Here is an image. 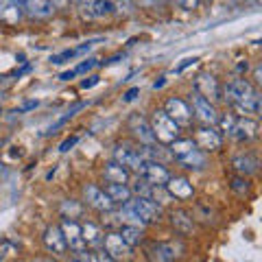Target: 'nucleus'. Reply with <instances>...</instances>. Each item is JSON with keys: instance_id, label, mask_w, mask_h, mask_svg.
Listing matches in <instances>:
<instances>
[{"instance_id": "nucleus-29", "label": "nucleus", "mask_w": 262, "mask_h": 262, "mask_svg": "<svg viewBox=\"0 0 262 262\" xmlns=\"http://www.w3.org/2000/svg\"><path fill=\"white\" fill-rule=\"evenodd\" d=\"M61 214H63V219H70V221H77L81 214H83V203L81 201H77V199H66L63 203H61Z\"/></svg>"}, {"instance_id": "nucleus-22", "label": "nucleus", "mask_w": 262, "mask_h": 262, "mask_svg": "<svg viewBox=\"0 0 262 262\" xmlns=\"http://www.w3.org/2000/svg\"><path fill=\"white\" fill-rule=\"evenodd\" d=\"M81 236H83V243L85 247H101L103 245V229L98 227L96 223H92V221H85L83 225H81Z\"/></svg>"}, {"instance_id": "nucleus-42", "label": "nucleus", "mask_w": 262, "mask_h": 262, "mask_svg": "<svg viewBox=\"0 0 262 262\" xmlns=\"http://www.w3.org/2000/svg\"><path fill=\"white\" fill-rule=\"evenodd\" d=\"M98 81H101V79H98L96 75H94V77H88L85 81H81V88H83V90H90V88H94Z\"/></svg>"}, {"instance_id": "nucleus-31", "label": "nucleus", "mask_w": 262, "mask_h": 262, "mask_svg": "<svg viewBox=\"0 0 262 262\" xmlns=\"http://www.w3.org/2000/svg\"><path fill=\"white\" fill-rule=\"evenodd\" d=\"M85 105H88V103H77V105H72V107H70L68 112H66V114H63V116H61L59 120H57V122H55V125H51V127H48V131H46V134H44V136H51V134H55V131H57V129H59V127H63V125H66V122H68L70 118H75V116H77V112H81V110H83V107H85Z\"/></svg>"}, {"instance_id": "nucleus-53", "label": "nucleus", "mask_w": 262, "mask_h": 262, "mask_svg": "<svg viewBox=\"0 0 262 262\" xmlns=\"http://www.w3.org/2000/svg\"><path fill=\"white\" fill-rule=\"evenodd\" d=\"M44 262H53V260H44Z\"/></svg>"}, {"instance_id": "nucleus-2", "label": "nucleus", "mask_w": 262, "mask_h": 262, "mask_svg": "<svg viewBox=\"0 0 262 262\" xmlns=\"http://www.w3.org/2000/svg\"><path fill=\"white\" fill-rule=\"evenodd\" d=\"M127 206L134 210L146 225L162 219V206H158V203H155L153 199H149V196H131V199L127 201Z\"/></svg>"}, {"instance_id": "nucleus-40", "label": "nucleus", "mask_w": 262, "mask_h": 262, "mask_svg": "<svg viewBox=\"0 0 262 262\" xmlns=\"http://www.w3.org/2000/svg\"><path fill=\"white\" fill-rule=\"evenodd\" d=\"M68 5H70V0H51V7H53V11H66L68 9Z\"/></svg>"}, {"instance_id": "nucleus-30", "label": "nucleus", "mask_w": 262, "mask_h": 262, "mask_svg": "<svg viewBox=\"0 0 262 262\" xmlns=\"http://www.w3.org/2000/svg\"><path fill=\"white\" fill-rule=\"evenodd\" d=\"M192 149H196L194 146V142L190 140V138H184V140H177L175 142H170V155H173L175 160H179V158H184L186 153H190Z\"/></svg>"}, {"instance_id": "nucleus-52", "label": "nucleus", "mask_w": 262, "mask_h": 262, "mask_svg": "<svg viewBox=\"0 0 262 262\" xmlns=\"http://www.w3.org/2000/svg\"><path fill=\"white\" fill-rule=\"evenodd\" d=\"M155 3H158V0H155ZM162 3H168V0H162Z\"/></svg>"}, {"instance_id": "nucleus-48", "label": "nucleus", "mask_w": 262, "mask_h": 262, "mask_svg": "<svg viewBox=\"0 0 262 262\" xmlns=\"http://www.w3.org/2000/svg\"><path fill=\"white\" fill-rule=\"evenodd\" d=\"M212 0H199V5H210Z\"/></svg>"}, {"instance_id": "nucleus-28", "label": "nucleus", "mask_w": 262, "mask_h": 262, "mask_svg": "<svg viewBox=\"0 0 262 262\" xmlns=\"http://www.w3.org/2000/svg\"><path fill=\"white\" fill-rule=\"evenodd\" d=\"M122 236V241H125L131 249L138 247V245L142 243V227H136V225H122V229L118 232Z\"/></svg>"}, {"instance_id": "nucleus-50", "label": "nucleus", "mask_w": 262, "mask_h": 262, "mask_svg": "<svg viewBox=\"0 0 262 262\" xmlns=\"http://www.w3.org/2000/svg\"><path fill=\"white\" fill-rule=\"evenodd\" d=\"M70 262H79V260H77V258H72V260H70Z\"/></svg>"}, {"instance_id": "nucleus-8", "label": "nucleus", "mask_w": 262, "mask_h": 262, "mask_svg": "<svg viewBox=\"0 0 262 262\" xmlns=\"http://www.w3.org/2000/svg\"><path fill=\"white\" fill-rule=\"evenodd\" d=\"M192 88H194L196 94L203 96V98H208L210 103L221 101V85H219L216 77L210 75V72H201V75H196Z\"/></svg>"}, {"instance_id": "nucleus-47", "label": "nucleus", "mask_w": 262, "mask_h": 262, "mask_svg": "<svg viewBox=\"0 0 262 262\" xmlns=\"http://www.w3.org/2000/svg\"><path fill=\"white\" fill-rule=\"evenodd\" d=\"M72 3H77V5L81 7V5H83V3H88V0H72Z\"/></svg>"}, {"instance_id": "nucleus-21", "label": "nucleus", "mask_w": 262, "mask_h": 262, "mask_svg": "<svg viewBox=\"0 0 262 262\" xmlns=\"http://www.w3.org/2000/svg\"><path fill=\"white\" fill-rule=\"evenodd\" d=\"M22 9L27 11L31 18H37V20H44L53 13L51 0H22Z\"/></svg>"}, {"instance_id": "nucleus-4", "label": "nucleus", "mask_w": 262, "mask_h": 262, "mask_svg": "<svg viewBox=\"0 0 262 262\" xmlns=\"http://www.w3.org/2000/svg\"><path fill=\"white\" fill-rule=\"evenodd\" d=\"M253 88L249 83V79H245V77H238V79H232L229 83H225V88L221 90V98H225L227 105H238L245 96H249L253 92Z\"/></svg>"}, {"instance_id": "nucleus-11", "label": "nucleus", "mask_w": 262, "mask_h": 262, "mask_svg": "<svg viewBox=\"0 0 262 262\" xmlns=\"http://www.w3.org/2000/svg\"><path fill=\"white\" fill-rule=\"evenodd\" d=\"M42 243L44 247L53 253V256H66L68 253V245H66V238L61 234V227L59 225H48L44 229V236H42Z\"/></svg>"}, {"instance_id": "nucleus-19", "label": "nucleus", "mask_w": 262, "mask_h": 262, "mask_svg": "<svg viewBox=\"0 0 262 262\" xmlns=\"http://www.w3.org/2000/svg\"><path fill=\"white\" fill-rule=\"evenodd\" d=\"M258 166H260V162H258V158L253 153L234 155V160H232V168L243 177H249L253 173H258Z\"/></svg>"}, {"instance_id": "nucleus-12", "label": "nucleus", "mask_w": 262, "mask_h": 262, "mask_svg": "<svg viewBox=\"0 0 262 262\" xmlns=\"http://www.w3.org/2000/svg\"><path fill=\"white\" fill-rule=\"evenodd\" d=\"M258 131H260V125H258L256 118L253 116H241V118H236L232 138L238 140V142H249V140H253V138H258Z\"/></svg>"}, {"instance_id": "nucleus-45", "label": "nucleus", "mask_w": 262, "mask_h": 262, "mask_svg": "<svg viewBox=\"0 0 262 262\" xmlns=\"http://www.w3.org/2000/svg\"><path fill=\"white\" fill-rule=\"evenodd\" d=\"M37 105H39L37 101H29V103H24V105H22V107H20L18 112L22 114V112H29V110H35V107H37Z\"/></svg>"}, {"instance_id": "nucleus-41", "label": "nucleus", "mask_w": 262, "mask_h": 262, "mask_svg": "<svg viewBox=\"0 0 262 262\" xmlns=\"http://www.w3.org/2000/svg\"><path fill=\"white\" fill-rule=\"evenodd\" d=\"M138 94H140V88H131V90H127V92H125V96H122V101H125V103H131Z\"/></svg>"}, {"instance_id": "nucleus-25", "label": "nucleus", "mask_w": 262, "mask_h": 262, "mask_svg": "<svg viewBox=\"0 0 262 262\" xmlns=\"http://www.w3.org/2000/svg\"><path fill=\"white\" fill-rule=\"evenodd\" d=\"M105 194L110 196V199L114 201V206H122V203H127L131 196V190H129V186L127 184H107L103 188Z\"/></svg>"}, {"instance_id": "nucleus-13", "label": "nucleus", "mask_w": 262, "mask_h": 262, "mask_svg": "<svg viewBox=\"0 0 262 262\" xmlns=\"http://www.w3.org/2000/svg\"><path fill=\"white\" fill-rule=\"evenodd\" d=\"M140 177L144 179V182H149L151 186H164L170 179V173H168V168L164 166L162 162L146 160L142 170H140Z\"/></svg>"}, {"instance_id": "nucleus-3", "label": "nucleus", "mask_w": 262, "mask_h": 262, "mask_svg": "<svg viewBox=\"0 0 262 262\" xmlns=\"http://www.w3.org/2000/svg\"><path fill=\"white\" fill-rule=\"evenodd\" d=\"M194 146L203 153H216L221 146H223V136L219 134V129H214L212 125L199 127L194 131Z\"/></svg>"}, {"instance_id": "nucleus-44", "label": "nucleus", "mask_w": 262, "mask_h": 262, "mask_svg": "<svg viewBox=\"0 0 262 262\" xmlns=\"http://www.w3.org/2000/svg\"><path fill=\"white\" fill-rule=\"evenodd\" d=\"M75 77H77V70L72 68V70L61 72V75H59V81H70V79H75Z\"/></svg>"}, {"instance_id": "nucleus-26", "label": "nucleus", "mask_w": 262, "mask_h": 262, "mask_svg": "<svg viewBox=\"0 0 262 262\" xmlns=\"http://www.w3.org/2000/svg\"><path fill=\"white\" fill-rule=\"evenodd\" d=\"M94 42L96 39H90V42H85V44H81V46H77V48H68V51H61V53H57V55H53L51 57V63H55V66H59V63H66V61H70V59H75V57H79V55H83V53H88L90 48L94 46Z\"/></svg>"}, {"instance_id": "nucleus-17", "label": "nucleus", "mask_w": 262, "mask_h": 262, "mask_svg": "<svg viewBox=\"0 0 262 262\" xmlns=\"http://www.w3.org/2000/svg\"><path fill=\"white\" fill-rule=\"evenodd\" d=\"M129 131H131V134H134L142 144H153V142H155L149 120L142 118L140 114H134V116L129 118Z\"/></svg>"}, {"instance_id": "nucleus-14", "label": "nucleus", "mask_w": 262, "mask_h": 262, "mask_svg": "<svg viewBox=\"0 0 262 262\" xmlns=\"http://www.w3.org/2000/svg\"><path fill=\"white\" fill-rule=\"evenodd\" d=\"M61 234L66 238V245L72 249V251H81V249H88L85 243H83V236H81V225L77 221H70V219H63L61 221Z\"/></svg>"}, {"instance_id": "nucleus-39", "label": "nucleus", "mask_w": 262, "mask_h": 262, "mask_svg": "<svg viewBox=\"0 0 262 262\" xmlns=\"http://www.w3.org/2000/svg\"><path fill=\"white\" fill-rule=\"evenodd\" d=\"M196 61H199V59H196V57H188V59H184V61H182V63H179V66H177V68L173 70V75H179V72H184V70L188 68V66H194Z\"/></svg>"}, {"instance_id": "nucleus-5", "label": "nucleus", "mask_w": 262, "mask_h": 262, "mask_svg": "<svg viewBox=\"0 0 262 262\" xmlns=\"http://www.w3.org/2000/svg\"><path fill=\"white\" fill-rule=\"evenodd\" d=\"M103 251L116 262L131 260V247L122 241V236L118 232H110V234L103 236Z\"/></svg>"}, {"instance_id": "nucleus-18", "label": "nucleus", "mask_w": 262, "mask_h": 262, "mask_svg": "<svg viewBox=\"0 0 262 262\" xmlns=\"http://www.w3.org/2000/svg\"><path fill=\"white\" fill-rule=\"evenodd\" d=\"M175 245L170 243H151L146 247V258L149 262H173L175 260Z\"/></svg>"}, {"instance_id": "nucleus-33", "label": "nucleus", "mask_w": 262, "mask_h": 262, "mask_svg": "<svg viewBox=\"0 0 262 262\" xmlns=\"http://www.w3.org/2000/svg\"><path fill=\"white\" fill-rule=\"evenodd\" d=\"M192 219H199L203 223H214V210L210 206H206V203H196Z\"/></svg>"}, {"instance_id": "nucleus-9", "label": "nucleus", "mask_w": 262, "mask_h": 262, "mask_svg": "<svg viewBox=\"0 0 262 262\" xmlns=\"http://www.w3.org/2000/svg\"><path fill=\"white\" fill-rule=\"evenodd\" d=\"M114 162H118L120 166H125L127 170H138V173H140L146 160L140 155V151L131 149L127 144H118L116 149H114Z\"/></svg>"}, {"instance_id": "nucleus-38", "label": "nucleus", "mask_w": 262, "mask_h": 262, "mask_svg": "<svg viewBox=\"0 0 262 262\" xmlns=\"http://www.w3.org/2000/svg\"><path fill=\"white\" fill-rule=\"evenodd\" d=\"M175 3L182 7L184 11H194L196 7H199V0H175Z\"/></svg>"}, {"instance_id": "nucleus-43", "label": "nucleus", "mask_w": 262, "mask_h": 262, "mask_svg": "<svg viewBox=\"0 0 262 262\" xmlns=\"http://www.w3.org/2000/svg\"><path fill=\"white\" fill-rule=\"evenodd\" d=\"M94 262H116V260L110 258L105 251H96V253H94Z\"/></svg>"}, {"instance_id": "nucleus-20", "label": "nucleus", "mask_w": 262, "mask_h": 262, "mask_svg": "<svg viewBox=\"0 0 262 262\" xmlns=\"http://www.w3.org/2000/svg\"><path fill=\"white\" fill-rule=\"evenodd\" d=\"M170 225H173V229L177 234L188 236V234H192V229H194V219L188 210L179 208V210L170 212Z\"/></svg>"}, {"instance_id": "nucleus-10", "label": "nucleus", "mask_w": 262, "mask_h": 262, "mask_svg": "<svg viewBox=\"0 0 262 262\" xmlns=\"http://www.w3.org/2000/svg\"><path fill=\"white\" fill-rule=\"evenodd\" d=\"M190 110H192V116L199 120V122H203V125H212V127L216 125L219 114H216L214 103H210L208 98H203V96H199V94H194V96H192Z\"/></svg>"}, {"instance_id": "nucleus-7", "label": "nucleus", "mask_w": 262, "mask_h": 262, "mask_svg": "<svg viewBox=\"0 0 262 262\" xmlns=\"http://www.w3.org/2000/svg\"><path fill=\"white\" fill-rule=\"evenodd\" d=\"M164 112L170 120H175L179 127H188L192 122V110L184 98H177V96H170L166 105H164Z\"/></svg>"}, {"instance_id": "nucleus-24", "label": "nucleus", "mask_w": 262, "mask_h": 262, "mask_svg": "<svg viewBox=\"0 0 262 262\" xmlns=\"http://www.w3.org/2000/svg\"><path fill=\"white\" fill-rule=\"evenodd\" d=\"M103 177L107 184H127L129 182V170L125 166H120L118 162H110L103 168Z\"/></svg>"}, {"instance_id": "nucleus-27", "label": "nucleus", "mask_w": 262, "mask_h": 262, "mask_svg": "<svg viewBox=\"0 0 262 262\" xmlns=\"http://www.w3.org/2000/svg\"><path fill=\"white\" fill-rule=\"evenodd\" d=\"M177 162L182 164L184 168H190V170H201L203 166H206V153L199 151V149H192L190 153H186L184 158H179Z\"/></svg>"}, {"instance_id": "nucleus-49", "label": "nucleus", "mask_w": 262, "mask_h": 262, "mask_svg": "<svg viewBox=\"0 0 262 262\" xmlns=\"http://www.w3.org/2000/svg\"><path fill=\"white\" fill-rule=\"evenodd\" d=\"M13 3H18V5H20V7H22V0H13Z\"/></svg>"}, {"instance_id": "nucleus-51", "label": "nucleus", "mask_w": 262, "mask_h": 262, "mask_svg": "<svg viewBox=\"0 0 262 262\" xmlns=\"http://www.w3.org/2000/svg\"><path fill=\"white\" fill-rule=\"evenodd\" d=\"M3 168H5V166H3V162H0V170H3Z\"/></svg>"}, {"instance_id": "nucleus-16", "label": "nucleus", "mask_w": 262, "mask_h": 262, "mask_svg": "<svg viewBox=\"0 0 262 262\" xmlns=\"http://www.w3.org/2000/svg\"><path fill=\"white\" fill-rule=\"evenodd\" d=\"M83 9V15L90 20H96V18H105V15H112L116 11V5L112 0H88V3L81 5Z\"/></svg>"}, {"instance_id": "nucleus-34", "label": "nucleus", "mask_w": 262, "mask_h": 262, "mask_svg": "<svg viewBox=\"0 0 262 262\" xmlns=\"http://www.w3.org/2000/svg\"><path fill=\"white\" fill-rule=\"evenodd\" d=\"M131 194H136V196H151V190H153V186L149 182H144L142 177H138L134 184H131Z\"/></svg>"}, {"instance_id": "nucleus-32", "label": "nucleus", "mask_w": 262, "mask_h": 262, "mask_svg": "<svg viewBox=\"0 0 262 262\" xmlns=\"http://www.w3.org/2000/svg\"><path fill=\"white\" fill-rule=\"evenodd\" d=\"M216 125H219V134L221 136H232L234 125H236V116H234V114H221L219 120H216Z\"/></svg>"}, {"instance_id": "nucleus-23", "label": "nucleus", "mask_w": 262, "mask_h": 262, "mask_svg": "<svg viewBox=\"0 0 262 262\" xmlns=\"http://www.w3.org/2000/svg\"><path fill=\"white\" fill-rule=\"evenodd\" d=\"M22 20V7L13 0H0V22L18 24Z\"/></svg>"}, {"instance_id": "nucleus-15", "label": "nucleus", "mask_w": 262, "mask_h": 262, "mask_svg": "<svg viewBox=\"0 0 262 262\" xmlns=\"http://www.w3.org/2000/svg\"><path fill=\"white\" fill-rule=\"evenodd\" d=\"M164 190L168 192L170 199H179V201H186L194 194V188L186 177H173V175H170V179L164 184Z\"/></svg>"}, {"instance_id": "nucleus-6", "label": "nucleus", "mask_w": 262, "mask_h": 262, "mask_svg": "<svg viewBox=\"0 0 262 262\" xmlns=\"http://www.w3.org/2000/svg\"><path fill=\"white\" fill-rule=\"evenodd\" d=\"M83 201H85L92 210L105 212V214H110V212L114 210V201L110 199L107 194H105L103 188H98V186H94V184H85V186H83Z\"/></svg>"}, {"instance_id": "nucleus-46", "label": "nucleus", "mask_w": 262, "mask_h": 262, "mask_svg": "<svg viewBox=\"0 0 262 262\" xmlns=\"http://www.w3.org/2000/svg\"><path fill=\"white\" fill-rule=\"evenodd\" d=\"M140 3H142L144 7H151V5H155V0H140Z\"/></svg>"}, {"instance_id": "nucleus-35", "label": "nucleus", "mask_w": 262, "mask_h": 262, "mask_svg": "<svg viewBox=\"0 0 262 262\" xmlns=\"http://www.w3.org/2000/svg\"><path fill=\"white\" fill-rule=\"evenodd\" d=\"M229 188L236 192V194H241V196H245L249 192V182H247V177H243V175H238V177H232V182H229Z\"/></svg>"}, {"instance_id": "nucleus-1", "label": "nucleus", "mask_w": 262, "mask_h": 262, "mask_svg": "<svg viewBox=\"0 0 262 262\" xmlns=\"http://www.w3.org/2000/svg\"><path fill=\"white\" fill-rule=\"evenodd\" d=\"M149 125H151V131H153V138L158 142H162V144H170V142H175L179 138V125L175 120H170L164 110H155L153 112Z\"/></svg>"}, {"instance_id": "nucleus-36", "label": "nucleus", "mask_w": 262, "mask_h": 262, "mask_svg": "<svg viewBox=\"0 0 262 262\" xmlns=\"http://www.w3.org/2000/svg\"><path fill=\"white\" fill-rule=\"evenodd\" d=\"M81 140V138L79 136H70V138H66V140L59 144V151L61 153H68L70 149H72V146H77V142Z\"/></svg>"}, {"instance_id": "nucleus-37", "label": "nucleus", "mask_w": 262, "mask_h": 262, "mask_svg": "<svg viewBox=\"0 0 262 262\" xmlns=\"http://www.w3.org/2000/svg\"><path fill=\"white\" fill-rule=\"evenodd\" d=\"M94 66H98V59H88V61H83V63H79L77 66V75H83V72H88V70H92Z\"/></svg>"}]
</instances>
